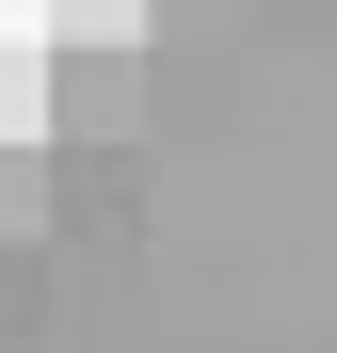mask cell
<instances>
[{
	"label": "cell",
	"instance_id": "obj_1",
	"mask_svg": "<svg viewBox=\"0 0 337 353\" xmlns=\"http://www.w3.org/2000/svg\"><path fill=\"white\" fill-rule=\"evenodd\" d=\"M129 112H145V65H129V48H65V81H48V129L96 161V145H129Z\"/></svg>",
	"mask_w": 337,
	"mask_h": 353
},
{
	"label": "cell",
	"instance_id": "obj_2",
	"mask_svg": "<svg viewBox=\"0 0 337 353\" xmlns=\"http://www.w3.org/2000/svg\"><path fill=\"white\" fill-rule=\"evenodd\" d=\"M48 81H65V65L0 32V145H48Z\"/></svg>",
	"mask_w": 337,
	"mask_h": 353
},
{
	"label": "cell",
	"instance_id": "obj_3",
	"mask_svg": "<svg viewBox=\"0 0 337 353\" xmlns=\"http://www.w3.org/2000/svg\"><path fill=\"white\" fill-rule=\"evenodd\" d=\"M48 32L65 48H145V0H48Z\"/></svg>",
	"mask_w": 337,
	"mask_h": 353
}]
</instances>
